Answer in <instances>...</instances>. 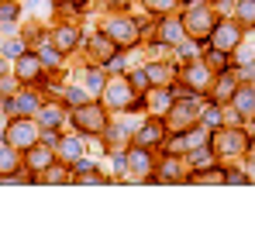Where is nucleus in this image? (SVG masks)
Wrapping results in <instances>:
<instances>
[{
  "instance_id": "obj_5",
  "label": "nucleus",
  "mask_w": 255,
  "mask_h": 241,
  "mask_svg": "<svg viewBox=\"0 0 255 241\" xmlns=\"http://www.w3.org/2000/svg\"><path fill=\"white\" fill-rule=\"evenodd\" d=\"M186 31L193 35V38H204V35H211V28H214V17L204 10V7H193L190 14H186Z\"/></svg>"
},
{
  "instance_id": "obj_31",
  "label": "nucleus",
  "mask_w": 255,
  "mask_h": 241,
  "mask_svg": "<svg viewBox=\"0 0 255 241\" xmlns=\"http://www.w3.org/2000/svg\"><path fill=\"white\" fill-rule=\"evenodd\" d=\"M145 83H148V80H145V73H134V76H131V86H138V90H141Z\"/></svg>"
},
{
  "instance_id": "obj_24",
  "label": "nucleus",
  "mask_w": 255,
  "mask_h": 241,
  "mask_svg": "<svg viewBox=\"0 0 255 241\" xmlns=\"http://www.w3.org/2000/svg\"><path fill=\"white\" fill-rule=\"evenodd\" d=\"M193 165H197V169H211L214 165V152H193Z\"/></svg>"
},
{
  "instance_id": "obj_10",
  "label": "nucleus",
  "mask_w": 255,
  "mask_h": 241,
  "mask_svg": "<svg viewBox=\"0 0 255 241\" xmlns=\"http://www.w3.org/2000/svg\"><path fill=\"white\" fill-rule=\"evenodd\" d=\"M128 162H131V169H134L138 176H148V172H152V159H148V152H145L141 145H138V148L128 155Z\"/></svg>"
},
{
  "instance_id": "obj_1",
  "label": "nucleus",
  "mask_w": 255,
  "mask_h": 241,
  "mask_svg": "<svg viewBox=\"0 0 255 241\" xmlns=\"http://www.w3.org/2000/svg\"><path fill=\"white\" fill-rule=\"evenodd\" d=\"M35 124L31 120H24V118H17V120H10L7 124V141L14 145V148H31V141H35Z\"/></svg>"
},
{
  "instance_id": "obj_19",
  "label": "nucleus",
  "mask_w": 255,
  "mask_h": 241,
  "mask_svg": "<svg viewBox=\"0 0 255 241\" xmlns=\"http://www.w3.org/2000/svg\"><path fill=\"white\" fill-rule=\"evenodd\" d=\"M238 17H242V24H252L255 21V0H242L238 3Z\"/></svg>"
},
{
  "instance_id": "obj_22",
  "label": "nucleus",
  "mask_w": 255,
  "mask_h": 241,
  "mask_svg": "<svg viewBox=\"0 0 255 241\" xmlns=\"http://www.w3.org/2000/svg\"><path fill=\"white\" fill-rule=\"evenodd\" d=\"M145 7H148V10H155V14H166V10L176 7V0H145Z\"/></svg>"
},
{
  "instance_id": "obj_17",
  "label": "nucleus",
  "mask_w": 255,
  "mask_h": 241,
  "mask_svg": "<svg viewBox=\"0 0 255 241\" xmlns=\"http://www.w3.org/2000/svg\"><path fill=\"white\" fill-rule=\"evenodd\" d=\"M7 111H17V114H31V111H38V100L28 93V97H21L17 104H7Z\"/></svg>"
},
{
  "instance_id": "obj_11",
  "label": "nucleus",
  "mask_w": 255,
  "mask_h": 241,
  "mask_svg": "<svg viewBox=\"0 0 255 241\" xmlns=\"http://www.w3.org/2000/svg\"><path fill=\"white\" fill-rule=\"evenodd\" d=\"M52 38H55V48H59V52H69V48L76 45V38H80V35H76V28H73V24H66V28H59Z\"/></svg>"
},
{
  "instance_id": "obj_32",
  "label": "nucleus",
  "mask_w": 255,
  "mask_h": 241,
  "mask_svg": "<svg viewBox=\"0 0 255 241\" xmlns=\"http://www.w3.org/2000/svg\"><path fill=\"white\" fill-rule=\"evenodd\" d=\"M42 118H45V124H55V120H59V118H62V114H59V111H45V114H42Z\"/></svg>"
},
{
  "instance_id": "obj_23",
  "label": "nucleus",
  "mask_w": 255,
  "mask_h": 241,
  "mask_svg": "<svg viewBox=\"0 0 255 241\" xmlns=\"http://www.w3.org/2000/svg\"><path fill=\"white\" fill-rule=\"evenodd\" d=\"M86 86H90L93 93H104V76H100L97 69H90V73H86Z\"/></svg>"
},
{
  "instance_id": "obj_33",
  "label": "nucleus",
  "mask_w": 255,
  "mask_h": 241,
  "mask_svg": "<svg viewBox=\"0 0 255 241\" xmlns=\"http://www.w3.org/2000/svg\"><path fill=\"white\" fill-rule=\"evenodd\" d=\"M121 3H128V0H121Z\"/></svg>"
},
{
  "instance_id": "obj_4",
  "label": "nucleus",
  "mask_w": 255,
  "mask_h": 241,
  "mask_svg": "<svg viewBox=\"0 0 255 241\" xmlns=\"http://www.w3.org/2000/svg\"><path fill=\"white\" fill-rule=\"evenodd\" d=\"M214 145H217L221 155H238V152L249 148V138H245L242 131H221V134L214 138Z\"/></svg>"
},
{
  "instance_id": "obj_9",
  "label": "nucleus",
  "mask_w": 255,
  "mask_h": 241,
  "mask_svg": "<svg viewBox=\"0 0 255 241\" xmlns=\"http://www.w3.org/2000/svg\"><path fill=\"white\" fill-rule=\"evenodd\" d=\"M162 141V124L159 120H148L141 131H138V145L145 148V145H159Z\"/></svg>"
},
{
  "instance_id": "obj_20",
  "label": "nucleus",
  "mask_w": 255,
  "mask_h": 241,
  "mask_svg": "<svg viewBox=\"0 0 255 241\" xmlns=\"http://www.w3.org/2000/svg\"><path fill=\"white\" fill-rule=\"evenodd\" d=\"M17 17V3H10V0H0V21L7 24V21H14Z\"/></svg>"
},
{
  "instance_id": "obj_13",
  "label": "nucleus",
  "mask_w": 255,
  "mask_h": 241,
  "mask_svg": "<svg viewBox=\"0 0 255 241\" xmlns=\"http://www.w3.org/2000/svg\"><path fill=\"white\" fill-rule=\"evenodd\" d=\"M186 83H190L193 90H204V86L211 83V73L200 69V66H190V69H186Z\"/></svg>"
},
{
  "instance_id": "obj_8",
  "label": "nucleus",
  "mask_w": 255,
  "mask_h": 241,
  "mask_svg": "<svg viewBox=\"0 0 255 241\" xmlns=\"http://www.w3.org/2000/svg\"><path fill=\"white\" fill-rule=\"evenodd\" d=\"M128 100H131V86H128L125 80L107 83V104H114V107H125Z\"/></svg>"
},
{
  "instance_id": "obj_7",
  "label": "nucleus",
  "mask_w": 255,
  "mask_h": 241,
  "mask_svg": "<svg viewBox=\"0 0 255 241\" xmlns=\"http://www.w3.org/2000/svg\"><path fill=\"white\" fill-rule=\"evenodd\" d=\"M35 76H42V62H38V55H17V80L24 83H35Z\"/></svg>"
},
{
  "instance_id": "obj_21",
  "label": "nucleus",
  "mask_w": 255,
  "mask_h": 241,
  "mask_svg": "<svg viewBox=\"0 0 255 241\" xmlns=\"http://www.w3.org/2000/svg\"><path fill=\"white\" fill-rule=\"evenodd\" d=\"M162 38H166V41H179V38H183V28H179L176 21H166V28H162Z\"/></svg>"
},
{
  "instance_id": "obj_29",
  "label": "nucleus",
  "mask_w": 255,
  "mask_h": 241,
  "mask_svg": "<svg viewBox=\"0 0 255 241\" xmlns=\"http://www.w3.org/2000/svg\"><path fill=\"white\" fill-rule=\"evenodd\" d=\"M62 155H66V159H76V155H80V141H66V145H62Z\"/></svg>"
},
{
  "instance_id": "obj_26",
  "label": "nucleus",
  "mask_w": 255,
  "mask_h": 241,
  "mask_svg": "<svg viewBox=\"0 0 255 241\" xmlns=\"http://www.w3.org/2000/svg\"><path fill=\"white\" fill-rule=\"evenodd\" d=\"M152 100H155V107H152V111H159V114H162V111L169 107V93H166V90H159V93H155Z\"/></svg>"
},
{
  "instance_id": "obj_18",
  "label": "nucleus",
  "mask_w": 255,
  "mask_h": 241,
  "mask_svg": "<svg viewBox=\"0 0 255 241\" xmlns=\"http://www.w3.org/2000/svg\"><path fill=\"white\" fill-rule=\"evenodd\" d=\"M90 48H97V55H100V59H111V55H114V41L107 38V35H100L97 41H90Z\"/></svg>"
},
{
  "instance_id": "obj_2",
  "label": "nucleus",
  "mask_w": 255,
  "mask_h": 241,
  "mask_svg": "<svg viewBox=\"0 0 255 241\" xmlns=\"http://www.w3.org/2000/svg\"><path fill=\"white\" fill-rule=\"evenodd\" d=\"M107 38L121 41V45H134L138 41V28H134V21H128V17H114V21H107Z\"/></svg>"
},
{
  "instance_id": "obj_25",
  "label": "nucleus",
  "mask_w": 255,
  "mask_h": 241,
  "mask_svg": "<svg viewBox=\"0 0 255 241\" xmlns=\"http://www.w3.org/2000/svg\"><path fill=\"white\" fill-rule=\"evenodd\" d=\"M42 59L48 62V66H59V48H55V45H45V48H42Z\"/></svg>"
},
{
  "instance_id": "obj_6",
  "label": "nucleus",
  "mask_w": 255,
  "mask_h": 241,
  "mask_svg": "<svg viewBox=\"0 0 255 241\" xmlns=\"http://www.w3.org/2000/svg\"><path fill=\"white\" fill-rule=\"evenodd\" d=\"M73 120H76V127H83V131H104V111L100 107H76V114H73Z\"/></svg>"
},
{
  "instance_id": "obj_16",
  "label": "nucleus",
  "mask_w": 255,
  "mask_h": 241,
  "mask_svg": "<svg viewBox=\"0 0 255 241\" xmlns=\"http://www.w3.org/2000/svg\"><path fill=\"white\" fill-rule=\"evenodd\" d=\"M235 107H238V114H252L255 111V90H242L235 97Z\"/></svg>"
},
{
  "instance_id": "obj_27",
  "label": "nucleus",
  "mask_w": 255,
  "mask_h": 241,
  "mask_svg": "<svg viewBox=\"0 0 255 241\" xmlns=\"http://www.w3.org/2000/svg\"><path fill=\"white\" fill-rule=\"evenodd\" d=\"M231 93H235V83H231V76H224V83L217 86V97L224 100V97H231Z\"/></svg>"
},
{
  "instance_id": "obj_14",
  "label": "nucleus",
  "mask_w": 255,
  "mask_h": 241,
  "mask_svg": "<svg viewBox=\"0 0 255 241\" xmlns=\"http://www.w3.org/2000/svg\"><path fill=\"white\" fill-rule=\"evenodd\" d=\"M17 169V155H14V145H0V172H14Z\"/></svg>"
},
{
  "instance_id": "obj_3",
  "label": "nucleus",
  "mask_w": 255,
  "mask_h": 241,
  "mask_svg": "<svg viewBox=\"0 0 255 241\" xmlns=\"http://www.w3.org/2000/svg\"><path fill=\"white\" fill-rule=\"evenodd\" d=\"M211 35H214V45H217L221 52H228V48H235V45L242 41V24L221 21V24H214V28H211Z\"/></svg>"
},
{
  "instance_id": "obj_28",
  "label": "nucleus",
  "mask_w": 255,
  "mask_h": 241,
  "mask_svg": "<svg viewBox=\"0 0 255 241\" xmlns=\"http://www.w3.org/2000/svg\"><path fill=\"white\" fill-rule=\"evenodd\" d=\"M66 100L80 107V104H83V100H86V93H83V90H76V86H73V90H66Z\"/></svg>"
},
{
  "instance_id": "obj_30",
  "label": "nucleus",
  "mask_w": 255,
  "mask_h": 241,
  "mask_svg": "<svg viewBox=\"0 0 255 241\" xmlns=\"http://www.w3.org/2000/svg\"><path fill=\"white\" fill-rule=\"evenodd\" d=\"M3 55H21V41H7V48H3Z\"/></svg>"
},
{
  "instance_id": "obj_12",
  "label": "nucleus",
  "mask_w": 255,
  "mask_h": 241,
  "mask_svg": "<svg viewBox=\"0 0 255 241\" xmlns=\"http://www.w3.org/2000/svg\"><path fill=\"white\" fill-rule=\"evenodd\" d=\"M28 165H31V169H48V165H52V152H48V148H31V152H28Z\"/></svg>"
},
{
  "instance_id": "obj_15",
  "label": "nucleus",
  "mask_w": 255,
  "mask_h": 241,
  "mask_svg": "<svg viewBox=\"0 0 255 241\" xmlns=\"http://www.w3.org/2000/svg\"><path fill=\"white\" fill-rule=\"evenodd\" d=\"M145 80L159 83V86H162V83H169L172 80V66H148V69H145Z\"/></svg>"
}]
</instances>
